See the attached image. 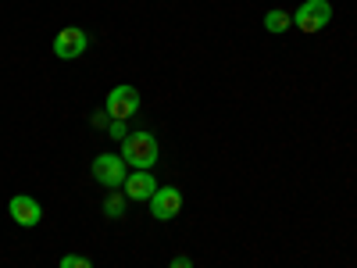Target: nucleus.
Wrapping results in <instances>:
<instances>
[{
  "instance_id": "423d86ee",
  "label": "nucleus",
  "mask_w": 357,
  "mask_h": 268,
  "mask_svg": "<svg viewBox=\"0 0 357 268\" xmlns=\"http://www.w3.org/2000/svg\"><path fill=\"white\" fill-rule=\"evenodd\" d=\"M8 211H11V222H18L22 229H33L43 222V207L36 204V197H29V193H15L8 200Z\"/></svg>"
},
{
  "instance_id": "f257e3e1",
  "label": "nucleus",
  "mask_w": 357,
  "mask_h": 268,
  "mask_svg": "<svg viewBox=\"0 0 357 268\" xmlns=\"http://www.w3.org/2000/svg\"><path fill=\"white\" fill-rule=\"evenodd\" d=\"M158 154H161V147H158V136L154 133H129L122 140V161L132 165V168H139V172H154Z\"/></svg>"
},
{
  "instance_id": "6e6552de",
  "label": "nucleus",
  "mask_w": 357,
  "mask_h": 268,
  "mask_svg": "<svg viewBox=\"0 0 357 268\" xmlns=\"http://www.w3.org/2000/svg\"><path fill=\"white\" fill-rule=\"evenodd\" d=\"M122 190H126V197H129V200H151V197L158 193L154 172H139V168H132V172L126 175Z\"/></svg>"
},
{
  "instance_id": "4468645a",
  "label": "nucleus",
  "mask_w": 357,
  "mask_h": 268,
  "mask_svg": "<svg viewBox=\"0 0 357 268\" xmlns=\"http://www.w3.org/2000/svg\"><path fill=\"white\" fill-rule=\"evenodd\" d=\"M168 268H193V261H190V258H186V254H175V258H172V265H168Z\"/></svg>"
},
{
  "instance_id": "9b49d317",
  "label": "nucleus",
  "mask_w": 357,
  "mask_h": 268,
  "mask_svg": "<svg viewBox=\"0 0 357 268\" xmlns=\"http://www.w3.org/2000/svg\"><path fill=\"white\" fill-rule=\"evenodd\" d=\"M57 268H93V261L82 258V254H65L61 261H57Z\"/></svg>"
},
{
  "instance_id": "1a4fd4ad",
  "label": "nucleus",
  "mask_w": 357,
  "mask_h": 268,
  "mask_svg": "<svg viewBox=\"0 0 357 268\" xmlns=\"http://www.w3.org/2000/svg\"><path fill=\"white\" fill-rule=\"evenodd\" d=\"M264 29L279 36V33H286V29H293V15H289V11H282V8H272V11L264 15Z\"/></svg>"
},
{
  "instance_id": "9d476101",
  "label": "nucleus",
  "mask_w": 357,
  "mask_h": 268,
  "mask_svg": "<svg viewBox=\"0 0 357 268\" xmlns=\"http://www.w3.org/2000/svg\"><path fill=\"white\" fill-rule=\"evenodd\" d=\"M126 204H129V197L107 193V197H104V215H107V218H122V215H126Z\"/></svg>"
},
{
  "instance_id": "f8f14e48",
  "label": "nucleus",
  "mask_w": 357,
  "mask_h": 268,
  "mask_svg": "<svg viewBox=\"0 0 357 268\" xmlns=\"http://www.w3.org/2000/svg\"><path fill=\"white\" fill-rule=\"evenodd\" d=\"M107 136H111V140H118V143H122V140L129 136V129H126V122H118V118H114V122L107 126Z\"/></svg>"
},
{
  "instance_id": "f03ea898",
  "label": "nucleus",
  "mask_w": 357,
  "mask_h": 268,
  "mask_svg": "<svg viewBox=\"0 0 357 268\" xmlns=\"http://www.w3.org/2000/svg\"><path fill=\"white\" fill-rule=\"evenodd\" d=\"M329 22H333V4L329 0H304V4L293 11V25L301 29V33H321Z\"/></svg>"
},
{
  "instance_id": "ddd939ff",
  "label": "nucleus",
  "mask_w": 357,
  "mask_h": 268,
  "mask_svg": "<svg viewBox=\"0 0 357 268\" xmlns=\"http://www.w3.org/2000/svg\"><path fill=\"white\" fill-rule=\"evenodd\" d=\"M89 122H93V129H107V126L114 122V118H111L107 111H93V118H89Z\"/></svg>"
},
{
  "instance_id": "20e7f679",
  "label": "nucleus",
  "mask_w": 357,
  "mask_h": 268,
  "mask_svg": "<svg viewBox=\"0 0 357 268\" xmlns=\"http://www.w3.org/2000/svg\"><path fill=\"white\" fill-rule=\"evenodd\" d=\"M50 50H54V57H61V61H75V57H82L89 50V33H86V29L68 25V29H61V33L54 36Z\"/></svg>"
},
{
  "instance_id": "39448f33",
  "label": "nucleus",
  "mask_w": 357,
  "mask_h": 268,
  "mask_svg": "<svg viewBox=\"0 0 357 268\" xmlns=\"http://www.w3.org/2000/svg\"><path fill=\"white\" fill-rule=\"evenodd\" d=\"M104 111L111 118H118V122H129V118L139 111V89L136 86H114L107 100H104Z\"/></svg>"
},
{
  "instance_id": "7ed1b4c3",
  "label": "nucleus",
  "mask_w": 357,
  "mask_h": 268,
  "mask_svg": "<svg viewBox=\"0 0 357 268\" xmlns=\"http://www.w3.org/2000/svg\"><path fill=\"white\" fill-rule=\"evenodd\" d=\"M89 172H93V179L104 190H122L126 175H129V165L122 161V154H97Z\"/></svg>"
},
{
  "instance_id": "0eeeda50",
  "label": "nucleus",
  "mask_w": 357,
  "mask_h": 268,
  "mask_svg": "<svg viewBox=\"0 0 357 268\" xmlns=\"http://www.w3.org/2000/svg\"><path fill=\"white\" fill-rule=\"evenodd\" d=\"M178 211H183V193H178V186H158V193L151 197V215L158 222H172V218H178Z\"/></svg>"
}]
</instances>
